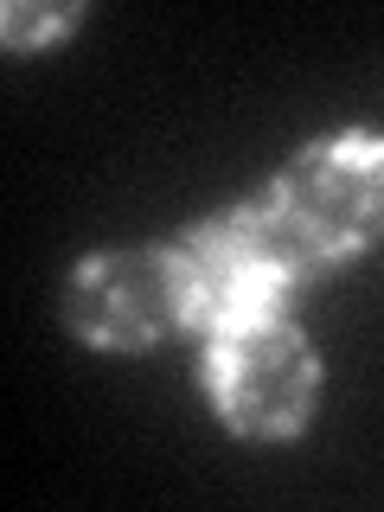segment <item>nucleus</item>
I'll list each match as a JSON object with an SVG mask.
<instances>
[{
    "mask_svg": "<svg viewBox=\"0 0 384 512\" xmlns=\"http://www.w3.org/2000/svg\"><path fill=\"white\" fill-rule=\"evenodd\" d=\"M308 269H320L314 244L282 218L276 199L231 212L205 231H192L186 244V276H192V320L205 327H244L263 320L269 301L288 295Z\"/></svg>",
    "mask_w": 384,
    "mask_h": 512,
    "instance_id": "f257e3e1",
    "label": "nucleus"
},
{
    "mask_svg": "<svg viewBox=\"0 0 384 512\" xmlns=\"http://www.w3.org/2000/svg\"><path fill=\"white\" fill-rule=\"evenodd\" d=\"M205 378H212L224 423L250 429V436L295 429L314 404V384H320L308 340L269 314L244 320V327H224L212 359H205Z\"/></svg>",
    "mask_w": 384,
    "mask_h": 512,
    "instance_id": "f03ea898",
    "label": "nucleus"
},
{
    "mask_svg": "<svg viewBox=\"0 0 384 512\" xmlns=\"http://www.w3.org/2000/svg\"><path fill=\"white\" fill-rule=\"evenodd\" d=\"M71 327L96 346H148L192 320L186 250H103L71 276Z\"/></svg>",
    "mask_w": 384,
    "mask_h": 512,
    "instance_id": "7ed1b4c3",
    "label": "nucleus"
},
{
    "mask_svg": "<svg viewBox=\"0 0 384 512\" xmlns=\"http://www.w3.org/2000/svg\"><path fill=\"white\" fill-rule=\"evenodd\" d=\"M282 218L314 244V256H346L365 237L384 231V141L346 135L327 148H308L276 186Z\"/></svg>",
    "mask_w": 384,
    "mask_h": 512,
    "instance_id": "20e7f679",
    "label": "nucleus"
},
{
    "mask_svg": "<svg viewBox=\"0 0 384 512\" xmlns=\"http://www.w3.org/2000/svg\"><path fill=\"white\" fill-rule=\"evenodd\" d=\"M64 20H71V13H32V7H7V32L13 39H45V32H58Z\"/></svg>",
    "mask_w": 384,
    "mask_h": 512,
    "instance_id": "39448f33",
    "label": "nucleus"
}]
</instances>
